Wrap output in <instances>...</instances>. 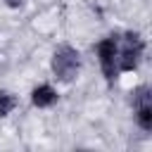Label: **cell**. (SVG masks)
<instances>
[{
    "label": "cell",
    "instance_id": "obj_5",
    "mask_svg": "<svg viewBox=\"0 0 152 152\" xmlns=\"http://www.w3.org/2000/svg\"><path fill=\"white\" fill-rule=\"evenodd\" d=\"M135 121L142 131H152V104L135 107Z\"/></svg>",
    "mask_w": 152,
    "mask_h": 152
},
{
    "label": "cell",
    "instance_id": "obj_3",
    "mask_svg": "<svg viewBox=\"0 0 152 152\" xmlns=\"http://www.w3.org/2000/svg\"><path fill=\"white\" fill-rule=\"evenodd\" d=\"M116 52H119V43L114 36L109 38H102L97 43V57H100V66H102V74L107 81H114L119 69H116Z\"/></svg>",
    "mask_w": 152,
    "mask_h": 152
},
{
    "label": "cell",
    "instance_id": "obj_1",
    "mask_svg": "<svg viewBox=\"0 0 152 152\" xmlns=\"http://www.w3.org/2000/svg\"><path fill=\"white\" fill-rule=\"evenodd\" d=\"M81 69V55L78 50H74L71 45H59L52 52V71L57 76V81L62 83H71L76 78Z\"/></svg>",
    "mask_w": 152,
    "mask_h": 152
},
{
    "label": "cell",
    "instance_id": "obj_2",
    "mask_svg": "<svg viewBox=\"0 0 152 152\" xmlns=\"http://www.w3.org/2000/svg\"><path fill=\"white\" fill-rule=\"evenodd\" d=\"M142 48H145V43L138 33H126L124 45L116 52V69L119 71H133L142 57Z\"/></svg>",
    "mask_w": 152,
    "mask_h": 152
},
{
    "label": "cell",
    "instance_id": "obj_6",
    "mask_svg": "<svg viewBox=\"0 0 152 152\" xmlns=\"http://www.w3.org/2000/svg\"><path fill=\"white\" fill-rule=\"evenodd\" d=\"M17 107V97L12 93H0V116H7Z\"/></svg>",
    "mask_w": 152,
    "mask_h": 152
},
{
    "label": "cell",
    "instance_id": "obj_4",
    "mask_svg": "<svg viewBox=\"0 0 152 152\" xmlns=\"http://www.w3.org/2000/svg\"><path fill=\"white\" fill-rule=\"evenodd\" d=\"M55 100H57V93H55V88L48 86V83L33 88V93H31V102H33L36 107H50V104H55Z\"/></svg>",
    "mask_w": 152,
    "mask_h": 152
},
{
    "label": "cell",
    "instance_id": "obj_7",
    "mask_svg": "<svg viewBox=\"0 0 152 152\" xmlns=\"http://www.w3.org/2000/svg\"><path fill=\"white\" fill-rule=\"evenodd\" d=\"M5 2H7L10 7H19V5H21V0H5Z\"/></svg>",
    "mask_w": 152,
    "mask_h": 152
}]
</instances>
